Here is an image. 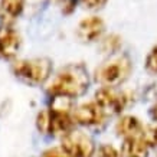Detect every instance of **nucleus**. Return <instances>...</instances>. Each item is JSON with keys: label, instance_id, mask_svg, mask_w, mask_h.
<instances>
[{"label": "nucleus", "instance_id": "1", "mask_svg": "<svg viewBox=\"0 0 157 157\" xmlns=\"http://www.w3.org/2000/svg\"><path fill=\"white\" fill-rule=\"evenodd\" d=\"M90 86V75L82 63H71L62 68L55 76L48 92L52 97L76 98L84 95Z\"/></svg>", "mask_w": 157, "mask_h": 157}, {"label": "nucleus", "instance_id": "2", "mask_svg": "<svg viewBox=\"0 0 157 157\" xmlns=\"http://www.w3.org/2000/svg\"><path fill=\"white\" fill-rule=\"evenodd\" d=\"M131 61L127 55L111 58L97 68L95 78L102 86L114 88L121 85L131 74Z\"/></svg>", "mask_w": 157, "mask_h": 157}, {"label": "nucleus", "instance_id": "3", "mask_svg": "<svg viewBox=\"0 0 157 157\" xmlns=\"http://www.w3.org/2000/svg\"><path fill=\"white\" fill-rule=\"evenodd\" d=\"M13 74L29 85H40L51 76L52 62L48 58L17 61L12 68Z\"/></svg>", "mask_w": 157, "mask_h": 157}, {"label": "nucleus", "instance_id": "4", "mask_svg": "<svg viewBox=\"0 0 157 157\" xmlns=\"http://www.w3.org/2000/svg\"><path fill=\"white\" fill-rule=\"evenodd\" d=\"M36 125L38 130L42 133H51V134H65L72 130V118L68 115L67 111L62 108H52L49 111H42L38 114L36 118Z\"/></svg>", "mask_w": 157, "mask_h": 157}, {"label": "nucleus", "instance_id": "5", "mask_svg": "<svg viewBox=\"0 0 157 157\" xmlns=\"http://www.w3.org/2000/svg\"><path fill=\"white\" fill-rule=\"evenodd\" d=\"M62 148L72 157H92L95 153L94 141L85 133L71 130L62 138Z\"/></svg>", "mask_w": 157, "mask_h": 157}, {"label": "nucleus", "instance_id": "6", "mask_svg": "<svg viewBox=\"0 0 157 157\" xmlns=\"http://www.w3.org/2000/svg\"><path fill=\"white\" fill-rule=\"evenodd\" d=\"M95 102L100 105L104 114H118L125 107V97L121 94H115L114 91H111L108 86L100 88L95 92Z\"/></svg>", "mask_w": 157, "mask_h": 157}, {"label": "nucleus", "instance_id": "7", "mask_svg": "<svg viewBox=\"0 0 157 157\" xmlns=\"http://www.w3.org/2000/svg\"><path fill=\"white\" fill-rule=\"evenodd\" d=\"M19 48V33L10 26H2L0 28V56L3 59H12L17 55Z\"/></svg>", "mask_w": 157, "mask_h": 157}, {"label": "nucleus", "instance_id": "8", "mask_svg": "<svg viewBox=\"0 0 157 157\" xmlns=\"http://www.w3.org/2000/svg\"><path fill=\"white\" fill-rule=\"evenodd\" d=\"M104 113L97 102H88L76 107L74 111V120L81 125H97L102 123Z\"/></svg>", "mask_w": 157, "mask_h": 157}, {"label": "nucleus", "instance_id": "9", "mask_svg": "<svg viewBox=\"0 0 157 157\" xmlns=\"http://www.w3.org/2000/svg\"><path fill=\"white\" fill-rule=\"evenodd\" d=\"M104 32V22L98 16H90L81 20L76 29V36L82 42H94Z\"/></svg>", "mask_w": 157, "mask_h": 157}, {"label": "nucleus", "instance_id": "10", "mask_svg": "<svg viewBox=\"0 0 157 157\" xmlns=\"http://www.w3.org/2000/svg\"><path fill=\"white\" fill-rule=\"evenodd\" d=\"M121 156L123 157H147L148 156V146L144 143L141 137L136 136L125 137L123 146H121Z\"/></svg>", "mask_w": 157, "mask_h": 157}, {"label": "nucleus", "instance_id": "11", "mask_svg": "<svg viewBox=\"0 0 157 157\" xmlns=\"http://www.w3.org/2000/svg\"><path fill=\"white\" fill-rule=\"evenodd\" d=\"M141 128L143 125L140 123V120L133 115H125L117 124V133L124 137H131V136L141 133Z\"/></svg>", "mask_w": 157, "mask_h": 157}, {"label": "nucleus", "instance_id": "12", "mask_svg": "<svg viewBox=\"0 0 157 157\" xmlns=\"http://www.w3.org/2000/svg\"><path fill=\"white\" fill-rule=\"evenodd\" d=\"M2 7L10 17H17L23 12L25 0H2Z\"/></svg>", "mask_w": 157, "mask_h": 157}, {"label": "nucleus", "instance_id": "13", "mask_svg": "<svg viewBox=\"0 0 157 157\" xmlns=\"http://www.w3.org/2000/svg\"><path fill=\"white\" fill-rule=\"evenodd\" d=\"M141 138L148 147H157V125H148L141 128Z\"/></svg>", "mask_w": 157, "mask_h": 157}, {"label": "nucleus", "instance_id": "14", "mask_svg": "<svg viewBox=\"0 0 157 157\" xmlns=\"http://www.w3.org/2000/svg\"><path fill=\"white\" fill-rule=\"evenodd\" d=\"M121 46V38L117 35H109L102 40V51L108 53L117 52Z\"/></svg>", "mask_w": 157, "mask_h": 157}, {"label": "nucleus", "instance_id": "15", "mask_svg": "<svg viewBox=\"0 0 157 157\" xmlns=\"http://www.w3.org/2000/svg\"><path fill=\"white\" fill-rule=\"evenodd\" d=\"M146 71L151 75L157 74V45L148 52L147 58H146Z\"/></svg>", "mask_w": 157, "mask_h": 157}, {"label": "nucleus", "instance_id": "16", "mask_svg": "<svg viewBox=\"0 0 157 157\" xmlns=\"http://www.w3.org/2000/svg\"><path fill=\"white\" fill-rule=\"evenodd\" d=\"M98 157H120V153L117 148L111 144H102L98 148Z\"/></svg>", "mask_w": 157, "mask_h": 157}, {"label": "nucleus", "instance_id": "17", "mask_svg": "<svg viewBox=\"0 0 157 157\" xmlns=\"http://www.w3.org/2000/svg\"><path fill=\"white\" fill-rule=\"evenodd\" d=\"M43 157H72L71 154L68 151H65L63 148H59V147H53V148H49L46 151L43 153Z\"/></svg>", "mask_w": 157, "mask_h": 157}, {"label": "nucleus", "instance_id": "18", "mask_svg": "<svg viewBox=\"0 0 157 157\" xmlns=\"http://www.w3.org/2000/svg\"><path fill=\"white\" fill-rule=\"evenodd\" d=\"M108 0H81V3L84 7L91 10H95V9H101L102 6H105Z\"/></svg>", "mask_w": 157, "mask_h": 157}, {"label": "nucleus", "instance_id": "19", "mask_svg": "<svg viewBox=\"0 0 157 157\" xmlns=\"http://www.w3.org/2000/svg\"><path fill=\"white\" fill-rule=\"evenodd\" d=\"M150 115H151V118L154 120V121H157V102L151 107V109H150Z\"/></svg>", "mask_w": 157, "mask_h": 157}, {"label": "nucleus", "instance_id": "20", "mask_svg": "<svg viewBox=\"0 0 157 157\" xmlns=\"http://www.w3.org/2000/svg\"><path fill=\"white\" fill-rule=\"evenodd\" d=\"M55 2H59V0H55Z\"/></svg>", "mask_w": 157, "mask_h": 157}]
</instances>
